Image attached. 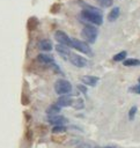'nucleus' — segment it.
<instances>
[{
    "mask_svg": "<svg viewBox=\"0 0 140 148\" xmlns=\"http://www.w3.org/2000/svg\"><path fill=\"white\" fill-rule=\"evenodd\" d=\"M80 15H81L82 18H84L86 21H88V22H90V23H93V24H96V25H100V24H102V22H103L102 15H101V13H100L96 8L88 7L87 9L82 10Z\"/></svg>",
    "mask_w": 140,
    "mask_h": 148,
    "instance_id": "obj_1",
    "label": "nucleus"
},
{
    "mask_svg": "<svg viewBox=\"0 0 140 148\" xmlns=\"http://www.w3.org/2000/svg\"><path fill=\"white\" fill-rule=\"evenodd\" d=\"M38 47L42 50V51H51L52 50V43L49 40V39H42L39 43H38Z\"/></svg>",
    "mask_w": 140,
    "mask_h": 148,
    "instance_id": "obj_11",
    "label": "nucleus"
},
{
    "mask_svg": "<svg viewBox=\"0 0 140 148\" xmlns=\"http://www.w3.org/2000/svg\"><path fill=\"white\" fill-rule=\"evenodd\" d=\"M59 112H60V106H59L58 104H53V105L49 106L47 110H46V113H47L49 116H56V114L59 113Z\"/></svg>",
    "mask_w": 140,
    "mask_h": 148,
    "instance_id": "obj_14",
    "label": "nucleus"
},
{
    "mask_svg": "<svg viewBox=\"0 0 140 148\" xmlns=\"http://www.w3.org/2000/svg\"><path fill=\"white\" fill-rule=\"evenodd\" d=\"M54 90H56V92L58 95H66V94L71 92L72 84L67 80L60 79V80H57L56 81V83H54Z\"/></svg>",
    "mask_w": 140,
    "mask_h": 148,
    "instance_id": "obj_3",
    "label": "nucleus"
},
{
    "mask_svg": "<svg viewBox=\"0 0 140 148\" xmlns=\"http://www.w3.org/2000/svg\"><path fill=\"white\" fill-rule=\"evenodd\" d=\"M102 148H111V147H102Z\"/></svg>",
    "mask_w": 140,
    "mask_h": 148,
    "instance_id": "obj_24",
    "label": "nucleus"
},
{
    "mask_svg": "<svg viewBox=\"0 0 140 148\" xmlns=\"http://www.w3.org/2000/svg\"><path fill=\"white\" fill-rule=\"evenodd\" d=\"M78 148H93V147L90 145H88V143H80L78 146Z\"/></svg>",
    "mask_w": 140,
    "mask_h": 148,
    "instance_id": "obj_23",
    "label": "nucleus"
},
{
    "mask_svg": "<svg viewBox=\"0 0 140 148\" xmlns=\"http://www.w3.org/2000/svg\"><path fill=\"white\" fill-rule=\"evenodd\" d=\"M49 123L50 124H52V125H64V124H66L68 120L65 118V117H62V116H50L49 117Z\"/></svg>",
    "mask_w": 140,
    "mask_h": 148,
    "instance_id": "obj_7",
    "label": "nucleus"
},
{
    "mask_svg": "<svg viewBox=\"0 0 140 148\" xmlns=\"http://www.w3.org/2000/svg\"><path fill=\"white\" fill-rule=\"evenodd\" d=\"M97 29L93 25H86L82 31H81V36L82 38L88 42V43H94L96 40V37H97Z\"/></svg>",
    "mask_w": 140,
    "mask_h": 148,
    "instance_id": "obj_2",
    "label": "nucleus"
},
{
    "mask_svg": "<svg viewBox=\"0 0 140 148\" xmlns=\"http://www.w3.org/2000/svg\"><path fill=\"white\" fill-rule=\"evenodd\" d=\"M54 38L59 43V44H62V45H66V46H69L71 45V38L64 32V31H56L54 32Z\"/></svg>",
    "mask_w": 140,
    "mask_h": 148,
    "instance_id": "obj_5",
    "label": "nucleus"
},
{
    "mask_svg": "<svg viewBox=\"0 0 140 148\" xmlns=\"http://www.w3.org/2000/svg\"><path fill=\"white\" fill-rule=\"evenodd\" d=\"M37 60H38L39 62H42V64H45V65H47V64H52V62H53L52 57H50V56H47V54H38Z\"/></svg>",
    "mask_w": 140,
    "mask_h": 148,
    "instance_id": "obj_13",
    "label": "nucleus"
},
{
    "mask_svg": "<svg viewBox=\"0 0 140 148\" xmlns=\"http://www.w3.org/2000/svg\"><path fill=\"white\" fill-rule=\"evenodd\" d=\"M125 58H126V52L125 51H121V52H119V53L113 56V60L115 61H123V60H125Z\"/></svg>",
    "mask_w": 140,
    "mask_h": 148,
    "instance_id": "obj_16",
    "label": "nucleus"
},
{
    "mask_svg": "<svg viewBox=\"0 0 140 148\" xmlns=\"http://www.w3.org/2000/svg\"><path fill=\"white\" fill-rule=\"evenodd\" d=\"M52 132L54 134H58V133H64L66 132V127L64 125H56L53 128H52Z\"/></svg>",
    "mask_w": 140,
    "mask_h": 148,
    "instance_id": "obj_17",
    "label": "nucleus"
},
{
    "mask_svg": "<svg viewBox=\"0 0 140 148\" xmlns=\"http://www.w3.org/2000/svg\"><path fill=\"white\" fill-rule=\"evenodd\" d=\"M96 1H97V3H98L100 6H102V7H110V6L113 3L112 0H96Z\"/></svg>",
    "mask_w": 140,
    "mask_h": 148,
    "instance_id": "obj_19",
    "label": "nucleus"
},
{
    "mask_svg": "<svg viewBox=\"0 0 140 148\" xmlns=\"http://www.w3.org/2000/svg\"><path fill=\"white\" fill-rule=\"evenodd\" d=\"M73 49H76L78 51L82 52V53H86V54H90L91 53V50L89 47V45L86 43V42H82V40H79V39H71V45Z\"/></svg>",
    "mask_w": 140,
    "mask_h": 148,
    "instance_id": "obj_4",
    "label": "nucleus"
},
{
    "mask_svg": "<svg viewBox=\"0 0 140 148\" xmlns=\"http://www.w3.org/2000/svg\"><path fill=\"white\" fill-rule=\"evenodd\" d=\"M69 60H71V62L74 65V66H76V67H84L86 65H87V59L86 58H82L81 56H79V54H75V53H73V54H69Z\"/></svg>",
    "mask_w": 140,
    "mask_h": 148,
    "instance_id": "obj_6",
    "label": "nucleus"
},
{
    "mask_svg": "<svg viewBox=\"0 0 140 148\" xmlns=\"http://www.w3.org/2000/svg\"><path fill=\"white\" fill-rule=\"evenodd\" d=\"M123 64H124V66H138V65H140V60L130 58V59L123 60Z\"/></svg>",
    "mask_w": 140,
    "mask_h": 148,
    "instance_id": "obj_15",
    "label": "nucleus"
},
{
    "mask_svg": "<svg viewBox=\"0 0 140 148\" xmlns=\"http://www.w3.org/2000/svg\"><path fill=\"white\" fill-rule=\"evenodd\" d=\"M135 112H137V106H132V108L130 109V111H128V118H130L131 120H133V119H134Z\"/></svg>",
    "mask_w": 140,
    "mask_h": 148,
    "instance_id": "obj_20",
    "label": "nucleus"
},
{
    "mask_svg": "<svg viewBox=\"0 0 140 148\" xmlns=\"http://www.w3.org/2000/svg\"><path fill=\"white\" fill-rule=\"evenodd\" d=\"M56 51H57L61 57H64V58H66V57H68V56L71 54L68 47H67L66 45H62V44H58V45H56Z\"/></svg>",
    "mask_w": 140,
    "mask_h": 148,
    "instance_id": "obj_10",
    "label": "nucleus"
},
{
    "mask_svg": "<svg viewBox=\"0 0 140 148\" xmlns=\"http://www.w3.org/2000/svg\"><path fill=\"white\" fill-rule=\"evenodd\" d=\"M72 105L76 109V110H81V109H83V101H82V98H78L75 102H73L72 103Z\"/></svg>",
    "mask_w": 140,
    "mask_h": 148,
    "instance_id": "obj_18",
    "label": "nucleus"
},
{
    "mask_svg": "<svg viewBox=\"0 0 140 148\" xmlns=\"http://www.w3.org/2000/svg\"><path fill=\"white\" fill-rule=\"evenodd\" d=\"M72 103H73V99L68 95H61L58 98V101H57V104L60 108H62V106H69V105H72Z\"/></svg>",
    "mask_w": 140,
    "mask_h": 148,
    "instance_id": "obj_8",
    "label": "nucleus"
},
{
    "mask_svg": "<svg viewBox=\"0 0 140 148\" xmlns=\"http://www.w3.org/2000/svg\"><path fill=\"white\" fill-rule=\"evenodd\" d=\"M128 90L132 91V92H135V94H139V95H140V86H133V87H131Z\"/></svg>",
    "mask_w": 140,
    "mask_h": 148,
    "instance_id": "obj_21",
    "label": "nucleus"
},
{
    "mask_svg": "<svg viewBox=\"0 0 140 148\" xmlns=\"http://www.w3.org/2000/svg\"><path fill=\"white\" fill-rule=\"evenodd\" d=\"M119 13H120V10H119L118 7L112 8L111 12H110L109 15H108V20H109V22H113V21H116V20L118 18V16H119Z\"/></svg>",
    "mask_w": 140,
    "mask_h": 148,
    "instance_id": "obj_12",
    "label": "nucleus"
},
{
    "mask_svg": "<svg viewBox=\"0 0 140 148\" xmlns=\"http://www.w3.org/2000/svg\"><path fill=\"white\" fill-rule=\"evenodd\" d=\"M139 83H140V79H139Z\"/></svg>",
    "mask_w": 140,
    "mask_h": 148,
    "instance_id": "obj_25",
    "label": "nucleus"
},
{
    "mask_svg": "<svg viewBox=\"0 0 140 148\" xmlns=\"http://www.w3.org/2000/svg\"><path fill=\"white\" fill-rule=\"evenodd\" d=\"M81 81L84 83V84H88V86H96V83L98 82V77L96 76H91V75H83L81 77Z\"/></svg>",
    "mask_w": 140,
    "mask_h": 148,
    "instance_id": "obj_9",
    "label": "nucleus"
},
{
    "mask_svg": "<svg viewBox=\"0 0 140 148\" xmlns=\"http://www.w3.org/2000/svg\"><path fill=\"white\" fill-rule=\"evenodd\" d=\"M78 88H79V90H80V91H82L83 94H86V92H87V88H86L84 86H81V84H78Z\"/></svg>",
    "mask_w": 140,
    "mask_h": 148,
    "instance_id": "obj_22",
    "label": "nucleus"
}]
</instances>
